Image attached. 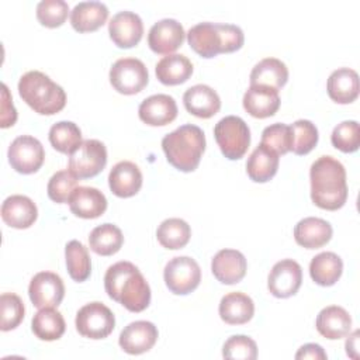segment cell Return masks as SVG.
<instances>
[{
	"instance_id": "cell-1",
	"label": "cell",
	"mask_w": 360,
	"mask_h": 360,
	"mask_svg": "<svg viewBox=\"0 0 360 360\" xmlns=\"http://www.w3.org/2000/svg\"><path fill=\"white\" fill-rule=\"evenodd\" d=\"M108 297L131 312H142L150 304V287L139 269L131 262H117L104 276Z\"/></svg>"
},
{
	"instance_id": "cell-2",
	"label": "cell",
	"mask_w": 360,
	"mask_h": 360,
	"mask_svg": "<svg viewBox=\"0 0 360 360\" xmlns=\"http://www.w3.org/2000/svg\"><path fill=\"white\" fill-rule=\"evenodd\" d=\"M311 200L328 211L342 208L347 200V183L345 166L332 156L318 158L309 169Z\"/></svg>"
},
{
	"instance_id": "cell-3",
	"label": "cell",
	"mask_w": 360,
	"mask_h": 360,
	"mask_svg": "<svg viewBox=\"0 0 360 360\" xmlns=\"http://www.w3.org/2000/svg\"><path fill=\"white\" fill-rule=\"evenodd\" d=\"M190 48L201 58H215L242 48L245 35L240 27L221 22H198L187 32Z\"/></svg>"
},
{
	"instance_id": "cell-4",
	"label": "cell",
	"mask_w": 360,
	"mask_h": 360,
	"mask_svg": "<svg viewBox=\"0 0 360 360\" xmlns=\"http://www.w3.org/2000/svg\"><path fill=\"white\" fill-rule=\"evenodd\" d=\"M167 162L177 170L194 172L205 150V135L193 124H184L162 139Z\"/></svg>"
},
{
	"instance_id": "cell-5",
	"label": "cell",
	"mask_w": 360,
	"mask_h": 360,
	"mask_svg": "<svg viewBox=\"0 0 360 360\" xmlns=\"http://www.w3.org/2000/svg\"><path fill=\"white\" fill-rule=\"evenodd\" d=\"M18 93L35 112L53 115L66 104L65 90L39 70L24 73L18 82Z\"/></svg>"
},
{
	"instance_id": "cell-6",
	"label": "cell",
	"mask_w": 360,
	"mask_h": 360,
	"mask_svg": "<svg viewBox=\"0 0 360 360\" xmlns=\"http://www.w3.org/2000/svg\"><path fill=\"white\" fill-rule=\"evenodd\" d=\"M214 136L222 155L229 160L243 158L250 145V129L248 124L236 115L221 118L214 127Z\"/></svg>"
},
{
	"instance_id": "cell-7",
	"label": "cell",
	"mask_w": 360,
	"mask_h": 360,
	"mask_svg": "<svg viewBox=\"0 0 360 360\" xmlns=\"http://www.w3.org/2000/svg\"><path fill=\"white\" fill-rule=\"evenodd\" d=\"M107 165L105 145L98 139L83 141L75 152L69 155V172L77 179L97 176Z\"/></svg>"
},
{
	"instance_id": "cell-8",
	"label": "cell",
	"mask_w": 360,
	"mask_h": 360,
	"mask_svg": "<svg viewBox=\"0 0 360 360\" xmlns=\"http://www.w3.org/2000/svg\"><path fill=\"white\" fill-rule=\"evenodd\" d=\"M75 325L82 336L98 340L107 338L114 330L115 318L108 307L94 301L77 311Z\"/></svg>"
},
{
	"instance_id": "cell-9",
	"label": "cell",
	"mask_w": 360,
	"mask_h": 360,
	"mask_svg": "<svg viewBox=\"0 0 360 360\" xmlns=\"http://www.w3.org/2000/svg\"><path fill=\"white\" fill-rule=\"evenodd\" d=\"M148 82V69L136 58H121L110 69V83L121 94H136L146 87Z\"/></svg>"
},
{
	"instance_id": "cell-10",
	"label": "cell",
	"mask_w": 360,
	"mask_h": 360,
	"mask_svg": "<svg viewBox=\"0 0 360 360\" xmlns=\"http://www.w3.org/2000/svg\"><path fill=\"white\" fill-rule=\"evenodd\" d=\"M166 287L176 295H186L194 291L201 281V269L198 263L188 256L170 259L163 270Z\"/></svg>"
},
{
	"instance_id": "cell-11",
	"label": "cell",
	"mask_w": 360,
	"mask_h": 360,
	"mask_svg": "<svg viewBox=\"0 0 360 360\" xmlns=\"http://www.w3.org/2000/svg\"><path fill=\"white\" fill-rule=\"evenodd\" d=\"M8 162L21 174H31L39 170L45 160L42 143L31 135L17 136L8 146Z\"/></svg>"
},
{
	"instance_id": "cell-12",
	"label": "cell",
	"mask_w": 360,
	"mask_h": 360,
	"mask_svg": "<svg viewBox=\"0 0 360 360\" xmlns=\"http://www.w3.org/2000/svg\"><path fill=\"white\" fill-rule=\"evenodd\" d=\"M28 295L37 308H56L65 297V285L56 273L39 271L30 281Z\"/></svg>"
},
{
	"instance_id": "cell-13",
	"label": "cell",
	"mask_w": 360,
	"mask_h": 360,
	"mask_svg": "<svg viewBox=\"0 0 360 360\" xmlns=\"http://www.w3.org/2000/svg\"><path fill=\"white\" fill-rule=\"evenodd\" d=\"M302 283V269L292 259L277 262L267 277V288L277 298H288L294 295Z\"/></svg>"
},
{
	"instance_id": "cell-14",
	"label": "cell",
	"mask_w": 360,
	"mask_h": 360,
	"mask_svg": "<svg viewBox=\"0 0 360 360\" xmlns=\"http://www.w3.org/2000/svg\"><path fill=\"white\" fill-rule=\"evenodd\" d=\"M183 25L174 18H163L155 22L148 34L149 48L159 55H172L184 42Z\"/></svg>"
},
{
	"instance_id": "cell-15",
	"label": "cell",
	"mask_w": 360,
	"mask_h": 360,
	"mask_svg": "<svg viewBox=\"0 0 360 360\" xmlns=\"http://www.w3.org/2000/svg\"><path fill=\"white\" fill-rule=\"evenodd\" d=\"M108 34L118 48H132L143 35V22L134 11H120L108 22Z\"/></svg>"
},
{
	"instance_id": "cell-16",
	"label": "cell",
	"mask_w": 360,
	"mask_h": 360,
	"mask_svg": "<svg viewBox=\"0 0 360 360\" xmlns=\"http://www.w3.org/2000/svg\"><path fill=\"white\" fill-rule=\"evenodd\" d=\"M158 335V328L152 322L135 321L121 330L118 343L128 354H142L155 346Z\"/></svg>"
},
{
	"instance_id": "cell-17",
	"label": "cell",
	"mask_w": 360,
	"mask_h": 360,
	"mask_svg": "<svg viewBox=\"0 0 360 360\" xmlns=\"http://www.w3.org/2000/svg\"><path fill=\"white\" fill-rule=\"evenodd\" d=\"M246 269V257L236 249H222L211 262V271L214 277L219 283L228 285L239 283L245 277Z\"/></svg>"
},
{
	"instance_id": "cell-18",
	"label": "cell",
	"mask_w": 360,
	"mask_h": 360,
	"mask_svg": "<svg viewBox=\"0 0 360 360\" xmlns=\"http://www.w3.org/2000/svg\"><path fill=\"white\" fill-rule=\"evenodd\" d=\"M138 115L146 125L163 127L177 117V104L169 94H153L139 104Z\"/></svg>"
},
{
	"instance_id": "cell-19",
	"label": "cell",
	"mask_w": 360,
	"mask_h": 360,
	"mask_svg": "<svg viewBox=\"0 0 360 360\" xmlns=\"http://www.w3.org/2000/svg\"><path fill=\"white\" fill-rule=\"evenodd\" d=\"M37 205L27 195H10L1 204V218L4 224L11 228L27 229L37 221Z\"/></svg>"
},
{
	"instance_id": "cell-20",
	"label": "cell",
	"mask_w": 360,
	"mask_h": 360,
	"mask_svg": "<svg viewBox=\"0 0 360 360\" xmlns=\"http://www.w3.org/2000/svg\"><path fill=\"white\" fill-rule=\"evenodd\" d=\"M108 186L111 193L115 194L117 197H132L142 187V173L134 162H118L112 166L108 174Z\"/></svg>"
},
{
	"instance_id": "cell-21",
	"label": "cell",
	"mask_w": 360,
	"mask_h": 360,
	"mask_svg": "<svg viewBox=\"0 0 360 360\" xmlns=\"http://www.w3.org/2000/svg\"><path fill=\"white\" fill-rule=\"evenodd\" d=\"M69 207L76 217L94 219L105 212L107 198L98 188L79 186L69 198Z\"/></svg>"
},
{
	"instance_id": "cell-22",
	"label": "cell",
	"mask_w": 360,
	"mask_h": 360,
	"mask_svg": "<svg viewBox=\"0 0 360 360\" xmlns=\"http://www.w3.org/2000/svg\"><path fill=\"white\" fill-rule=\"evenodd\" d=\"M183 103L186 110L198 118H211L221 108L218 93L207 84H195L184 91Z\"/></svg>"
},
{
	"instance_id": "cell-23",
	"label": "cell",
	"mask_w": 360,
	"mask_h": 360,
	"mask_svg": "<svg viewBox=\"0 0 360 360\" xmlns=\"http://www.w3.org/2000/svg\"><path fill=\"white\" fill-rule=\"evenodd\" d=\"M243 108L255 118L273 117L280 108L278 90L267 86H250L243 94Z\"/></svg>"
},
{
	"instance_id": "cell-24",
	"label": "cell",
	"mask_w": 360,
	"mask_h": 360,
	"mask_svg": "<svg viewBox=\"0 0 360 360\" xmlns=\"http://www.w3.org/2000/svg\"><path fill=\"white\" fill-rule=\"evenodd\" d=\"M332 225L316 217H307L294 226L295 242L305 249H319L332 238Z\"/></svg>"
},
{
	"instance_id": "cell-25",
	"label": "cell",
	"mask_w": 360,
	"mask_h": 360,
	"mask_svg": "<svg viewBox=\"0 0 360 360\" xmlns=\"http://www.w3.org/2000/svg\"><path fill=\"white\" fill-rule=\"evenodd\" d=\"M315 326L323 338L338 340L350 333L352 318L345 308L339 305H329L319 311Z\"/></svg>"
},
{
	"instance_id": "cell-26",
	"label": "cell",
	"mask_w": 360,
	"mask_h": 360,
	"mask_svg": "<svg viewBox=\"0 0 360 360\" xmlns=\"http://www.w3.org/2000/svg\"><path fill=\"white\" fill-rule=\"evenodd\" d=\"M328 96L338 104H350L359 96V75L350 68L333 70L326 84Z\"/></svg>"
},
{
	"instance_id": "cell-27",
	"label": "cell",
	"mask_w": 360,
	"mask_h": 360,
	"mask_svg": "<svg viewBox=\"0 0 360 360\" xmlns=\"http://www.w3.org/2000/svg\"><path fill=\"white\" fill-rule=\"evenodd\" d=\"M108 18V8L101 1H80L70 13V24L77 32L98 30Z\"/></svg>"
},
{
	"instance_id": "cell-28",
	"label": "cell",
	"mask_w": 360,
	"mask_h": 360,
	"mask_svg": "<svg viewBox=\"0 0 360 360\" xmlns=\"http://www.w3.org/2000/svg\"><path fill=\"white\" fill-rule=\"evenodd\" d=\"M218 311L225 323L243 325L252 319L255 314V304L249 295L233 291L221 298Z\"/></svg>"
},
{
	"instance_id": "cell-29",
	"label": "cell",
	"mask_w": 360,
	"mask_h": 360,
	"mask_svg": "<svg viewBox=\"0 0 360 360\" xmlns=\"http://www.w3.org/2000/svg\"><path fill=\"white\" fill-rule=\"evenodd\" d=\"M280 158L269 146L260 143L248 158L246 173L256 183H266L274 177Z\"/></svg>"
},
{
	"instance_id": "cell-30",
	"label": "cell",
	"mask_w": 360,
	"mask_h": 360,
	"mask_svg": "<svg viewBox=\"0 0 360 360\" xmlns=\"http://www.w3.org/2000/svg\"><path fill=\"white\" fill-rule=\"evenodd\" d=\"M156 77L166 86H176L187 82L193 75V63L184 55L172 53L163 56L155 68Z\"/></svg>"
},
{
	"instance_id": "cell-31",
	"label": "cell",
	"mask_w": 360,
	"mask_h": 360,
	"mask_svg": "<svg viewBox=\"0 0 360 360\" xmlns=\"http://www.w3.org/2000/svg\"><path fill=\"white\" fill-rule=\"evenodd\" d=\"M288 80V69L277 58H264L250 72V86H267L281 89Z\"/></svg>"
},
{
	"instance_id": "cell-32",
	"label": "cell",
	"mask_w": 360,
	"mask_h": 360,
	"mask_svg": "<svg viewBox=\"0 0 360 360\" xmlns=\"http://www.w3.org/2000/svg\"><path fill=\"white\" fill-rule=\"evenodd\" d=\"M342 271L343 262L333 252H322L312 257L309 263L311 278L322 287L333 285L340 278Z\"/></svg>"
},
{
	"instance_id": "cell-33",
	"label": "cell",
	"mask_w": 360,
	"mask_h": 360,
	"mask_svg": "<svg viewBox=\"0 0 360 360\" xmlns=\"http://www.w3.org/2000/svg\"><path fill=\"white\" fill-rule=\"evenodd\" d=\"M31 329L38 339L52 342L62 338L66 323L62 314L55 308H39L32 318Z\"/></svg>"
},
{
	"instance_id": "cell-34",
	"label": "cell",
	"mask_w": 360,
	"mask_h": 360,
	"mask_svg": "<svg viewBox=\"0 0 360 360\" xmlns=\"http://www.w3.org/2000/svg\"><path fill=\"white\" fill-rule=\"evenodd\" d=\"M124 243L121 229L114 224H103L96 226L89 236L90 249L100 256H111L117 253Z\"/></svg>"
},
{
	"instance_id": "cell-35",
	"label": "cell",
	"mask_w": 360,
	"mask_h": 360,
	"mask_svg": "<svg viewBox=\"0 0 360 360\" xmlns=\"http://www.w3.org/2000/svg\"><path fill=\"white\" fill-rule=\"evenodd\" d=\"M191 236L190 225L180 218L165 219L156 231V238L159 243L170 250L184 248Z\"/></svg>"
},
{
	"instance_id": "cell-36",
	"label": "cell",
	"mask_w": 360,
	"mask_h": 360,
	"mask_svg": "<svg viewBox=\"0 0 360 360\" xmlns=\"http://www.w3.org/2000/svg\"><path fill=\"white\" fill-rule=\"evenodd\" d=\"M66 267L72 280L83 283L90 277L91 262L87 248L79 240H70L65 248Z\"/></svg>"
},
{
	"instance_id": "cell-37",
	"label": "cell",
	"mask_w": 360,
	"mask_h": 360,
	"mask_svg": "<svg viewBox=\"0 0 360 360\" xmlns=\"http://www.w3.org/2000/svg\"><path fill=\"white\" fill-rule=\"evenodd\" d=\"M49 142L60 153L70 155L77 149L82 141L80 128L72 121H59L49 129Z\"/></svg>"
},
{
	"instance_id": "cell-38",
	"label": "cell",
	"mask_w": 360,
	"mask_h": 360,
	"mask_svg": "<svg viewBox=\"0 0 360 360\" xmlns=\"http://www.w3.org/2000/svg\"><path fill=\"white\" fill-rule=\"evenodd\" d=\"M291 152L295 155L309 153L318 143V129L309 120H298L290 125Z\"/></svg>"
},
{
	"instance_id": "cell-39",
	"label": "cell",
	"mask_w": 360,
	"mask_h": 360,
	"mask_svg": "<svg viewBox=\"0 0 360 360\" xmlns=\"http://www.w3.org/2000/svg\"><path fill=\"white\" fill-rule=\"evenodd\" d=\"M0 329L3 332L15 329L24 319L25 308L22 300L14 292H3L0 297Z\"/></svg>"
},
{
	"instance_id": "cell-40",
	"label": "cell",
	"mask_w": 360,
	"mask_h": 360,
	"mask_svg": "<svg viewBox=\"0 0 360 360\" xmlns=\"http://www.w3.org/2000/svg\"><path fill=\"white\" fill-rule=\"evenodd\" d=\"M332 145L345 152L352 153L359 149L360 145V129L357 121H343L338 124L330 135Z\"/></svg>"
},
{
	"instance_id": "cell-41",
	"label": "cell",
	"mask_w": 360,
	"mask_h": 360,
	"mask_svg": "<svg viewBox=\"0 0 360 360\" xmlns=\"http://www.w3.org/2000/svg\"><path fill=\"white\" fill-rule=\"evenodd\" d=\"M69 14V6L63 0H42L37 4V18L38 21L48 27H60Z\"/></svg>"
},
{
	"instance_id": "cell-42",
	"label": "cell",
	"mask_w": 360,
	"mask_h": 360,
	"mask_svg": "<svg viewBox=\"0 0 360 360\" xmlns=\"http://www.w3.org/2000/svg\"><path fill=\"white\" fill-rule=\"evenodd\" d=\"M76 187L77 177H75L69 170H59L48 181V197L58 204L69 202V198Z\"/></svg>"
},
{
	"instance_id": "cell-43",
	"label": "cell",
	"mask_w": 360,
	"mask_h": 360,
	"mask_svg": "<svg viewBox=\"0 0 360 360\" xmlns=\"http://www.w3.org/2000/svg\"><path fill=\"white\" fill-rule=\"evenodd\" d=\"M274 150L278 156L285 155L291 150V129L290 125L283 122H276L266 127L262 132V142Z\"/></svg>"
},
{
	"instance_id": "cell-44",
	"label": "cell",
	"mask_w": 360,
	"mask_h": 360,
	"mask_svg": "<svg viewBox=\"0 0 360 360\" xmlns=\"http://www.w3.org/2000/svg\"><path fill=\"white\" fill-rule=\"evenodd\" d=\"M222 356L233 360H255L257 357V345L249 336L233 335L224 343Z\"/></svg>"
},
{
	"instance_id": "cell-45",
	"label": "cell",
	"mask_w": 360,
	"mask_h": 360,
	"mask_svg": "<svg viewBox=\"0 0 360 360\" xmlns=\"http://www.w3.org/2000/svg\"><path fill=\"white\" fill-rule=\"evenodd\" d=\"M17 121V111L14 108L10 91L4 83H1V118H0V127L8 128L14 125Z\"/></svg>"
},
{
	"instance_id": "cell-46",
	"label": "cell",
	"mask_w": 360,
	"mask_h": 360,
	"mask_svg": "<svg viewBox=\"0 0 360 360\" xmlns=\"http://www.w3.org/2000/svg\"><path fill=\"white\" fill-rule=\"evenodd\" d=\"M328 356L325 353V350L322 349V346L316 345V343H307L304 346H301L298 349V352L295 353V359H314V360H325Z\"/></svg>"
},
{
	"instance_id": "cell-47",
	"label": "cell",
	"mask_w": 360,
	"mask_h": 360,
	"mask_svg": "<svg viewBox=\"0 0 360 360\" xmlns=\"http://www.w3.org/2000/svg\"><path fill=\"white\" fill-rule=\"evenodd\" d=\"M357 340H359V330H354V332L347 338L346 345H345V346H346V353H347V356L352 357V359H357V357H359V354H357V349H359Z\"/></svg>"
}]
</instances>
